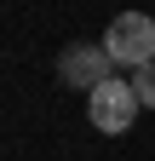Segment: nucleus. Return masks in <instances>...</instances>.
<instances>
[{"instance_id":"nucleus-1","label":"nucleus","mask_w":155,"mask_h":161,"mask_svg":"<svg viewBox=\"0 0 155 161\" xmlns=\"http://www.w3.org/2000/svg\"><path fill=\"white\" fill-rule=\"evenodd\" d=\"M104 52L115 58V69H144V64H155V17L121 12L104 29Z\"/></svg>"},{"instance_id":"nucleus-2","label":"nucleus","mask_w":155,"mask_h":161,"mask_svg":"<svg viewBox=\"0 0 155 161\" xmlns=\"http://www.w3.org/2000/svg\"><path fill=\"white\" fill-rule=\"evenodd\" d=\"M86 115H92V127H98V132H126L132 115H138V92H132V80L109 75L104 86L86 98Z\"/></svg>"},{"instance_id":"nucleus-3","label":"nucleus","mask_w":155,"mask_h":161,"mask_svg":"<svg viewBox=\"0 0 155 161\" xmlns=\"http://www.w3.org/2000/svg\"><path fill=\"white\" fill-rule=\"evenodd\" d=\"M109 69H115V58H109L104 46H69L63 58H57V75H63V86L86 92V98L109 80Z\"/></svg>"},{"instance_id":"nucleus-4","label":"nucleus","mask_w":155,"mask_h":161,"mask_svg":"<svg viewBox=\"0 0 155 161\" xmlns=\"http://www.w3.org/2000/svg\"><path fill=\"white\" fill-rule=\"evenodd\" d=\"M132 92H138V104H149V109H155V64L132 69Z\"/></svg>"}]
</instances>
